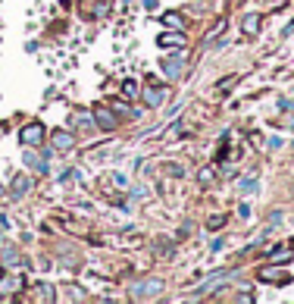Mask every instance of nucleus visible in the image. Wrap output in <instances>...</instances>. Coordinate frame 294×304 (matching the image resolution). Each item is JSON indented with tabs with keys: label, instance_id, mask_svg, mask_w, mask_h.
<instances>
[{
	"label": "nucleus",
	"instance_id": "4",
	"mask_svg": "<svg viewBox=\"0 0 294 304\" xmlns=\"http://www.w3.org/2000/svg\"><path fill=\"white\" fill-rule=\"evenodd\" d=\"M181 63H185V54H181V50H176L172 57H166V60L160 63V69H163V75H166V79H178V75H181Z\"/></svg>",
	"mask_w": 294,
	"mask_h": 304
},
{
	"label": "nucleus",
	"instance_id": "14",
	"mask_svg": "<svg viewBox=\"0 0 294 304\" xmlns=\"http://www.w3.org/2000/svg\"><path fill=\"white\" fill-rule=\"evenodd\" d=\"M226 276H232V270H219V273H213L210 279H206V282L201 285V289H197V295H206V292H210L216 282H222V279H226Z\"/></svg>",
	"mask_w": 294,
	"mask_h": 304
},
{
	"label": "nucleus",
	"instance_id": "21",
	"mask_svg": "<svg viewBox=\"0 0 294 304\" xmlns=\"http://www.w3.org/2000/svg\"><path fill=\"white\" fill-rule=\"evenodd\" d=\"M110 107H113V113H128V116H141V113H135V110L128 107V104H122V100H113V104H110Z\"/></svg>",
	"mask_w": 294,
	"mask_h": 304
},
{
	"label": "nucleus",
	"instance_id": "24",
	"mask_svg": "<svg viewBox=\"0 0 294 304\" xmlns=\"http://www.w3.org/2000/svg\"><path fill=\"white\" fill-rule=\"evenodd\" d=\"M238 213L247 219V216H250V204H241V207H238Z\"/></svg>",
	"mask_w": 294,
	"mask_h": 304
},
{
	"label": "nucleus",
	"instance_id": "11",
	"mask_svg": "<svg viewBox=\"0 0 294 304\" xmlns=\"http://www.w3.org/2000/svg\"><path fill=\"white\" fill-rule=\"evenodd\" d=\"M163 97H166V91H163V88H157V85H147V91H144L147 107H160V104H163Z\"/></svg>",
	"mask_w": 294,
	"mask_h": 304
},
{
	"label": "nucleus",
	"instance_id": "25",
	"mask_svg": "<svg viewBox=\"0 0 294 304\" xmlns=\"http://www.w3.org/2000/svg\"><path fill=\"white\" fill-rule=\"evenodd\" d=\"M291 31H294V19H291L288 25H285V31H282V38H288V35H291Z\"/></svg>",
	"mask_w": 294,
	"mask_h": 304
},
{
	"label": "nucleus",
	"instance_id": "1",
	"mask_svg": "<svg viewBox=\"0 0 294 304\" xmlns=\"http://www.w3.org/2000/svg\"><path fill=\"white\" fill-rule=\"evenodd\" d=\"M163 289H166V282L157 279V276H147V279H138L132 285V298L135 301H150V298H160Z\"/></svg>",
	"mask_w": 294,
	"mask_h": 304
},
{
	"label": "nucleus",
	"instance_id": "22",
	"mask_svg": "<svg viewBox=\"0 0 294 304\" xmlns=\"http://www.w3.org/2000/svg\"><path fill=\"white\" fill-rule=\"evenodd\" d=\"M219 226H226V213H213L206 219V229H219Z\"/></svg>",
	"mask_w": 294,
	"mask_h": 304
},
{
	"label": "nucleus",
	"instance_id": "6",
	"mask_svg": "<svg viewBox=\"0 0 294 304\" xmlns=\"http://www.w3.org/2000/svg\"><path fill=\"white\" fill-rule=\"evenodd\" d=\"M260 29H263V16L260 13H247L244 19H241V31H244L247 38H257V35H260Z\"/></svg>",
	"mask_w": 294,
	"mask_h": 304
},
{
	"label": "nucleus",
	"instance_id": "8",
	"mask_svg": "<svg viewBox=\"0 0 294 304\" xmlns=\"http://www.w3.org/2000/svg\"><path fill=\"white\" fill-rule=\"evenodd\" d=\"M50 141H54V148H57V151H72V145H75V138H72V135H69L66 129H54Z\"/></svg>",
	"mask_w": 294,
	"mask_h": 304
},
{
	"label": "nucleus",
	"instance_id": "9",
	"mask_svg": "<svg viewBox=\"0 0 294 304\" xmlns=\"http://www.w3.org/2000/svg\"><path fill=\"white\" fill-rule=\"evenodd\" d=\"M25 289V276H0V292H6V295H13V292H19Z\"/></svg>",
	"mask_w": 294,
	"mask_h": 304
},
{
	"label": "nucleus",
	"instance_id": "19",
	"mask_svg": "<svg viewBox=\"0 0 294 304\" xmlns=\"http://www.w3.org/2000/svg\"><path fill=\"white\" fill-rule=\"evenodd\" d=\"M3 260H6L10 267H16V264H19V251H16L13 244H6V248H3Z\"/></svg>",
	"mask_w": 294,
	"mask_h": 304
},
{
	"label": "nucleus",
	"instance_id": "18",
	"mask_svg": "<svg viewBox=\"0 0 294 304\" xmlns=\"http://www.w3.org/2000/svg\"><path fill=\"white\" fill-rule=\"evenodd\" d=\"M72 122L79 125V129H91V125H94V113H91V116H88V113H75Z\"/></svg>",
	"mask_w": 294,
	"mask_h": 304
},
{
	"label": "nucleus",
	"instance_id": "10",
	"mask_svg": "<svg viewBox=\"0 0 294 304\" xmlns=\"http://www.w3.org/2000/svg\"><path fill=\"white\" fill-rule=\"evenodd\" d=\"M238 191H241V195H257V191H260V182H257V173L244 176V179L238 182Z\"/></svg>",
	"mask_w": 294,
	"mask_h": 304
},
{
	"label": "nucleus",
	"instance_id": "15",
	"mask_svg": "<svg viewBox=\"0 0 294 304\" xmlns=\"http://www.w3.org/2000/svg\"><path fill=\"white\" fill-rule=\"evenodd\" d=\"M238 79H241V75H238V72H232V75H226V79H222V82H219V85H216V91H219V97H226V94H229V91H232V85H235V82H238Z\"/></svg>",
	"mask_w": 294,
	"mask_h": 304
},
{
	"label": "nucleus",
	"instance_id": "12",
	"mask_svg": "<svg viewBox=\"0 0 294 304\" xmlns=\"http://www.w3.org/2000/svg\"><path fill=\"white\" fill-rule=\"evenodd\" d=\"M29 188H31L29 176H16V179H13V198H25V195H29Z\"/></svg>",
	"mask_w": 294,
	"mask_h": 304
},
{
	"label": "nucleus",
	"instance_id": "20",
	"mask_svg": "<svg viewBox=\"0 0 294 304\" xmlns=\"http://www.w3.org/2000/svg\"><path fill=\"white\" fill-rule=\"evenodd\" d=\"M122 94H125V97H138V82H135V79H125V82H122Z\"/></svg>",
	"mask_w": 294,
	"mask_h": 304
},
{
	"label": "nucleus",
	"instance_id": "13",
	"mask_svg": "<svg viewBox=\"0 0 294 304\" xmlns=\"http://www.w3.org/2000/svg\"><path fill=\"white\" fill-rule=\"evenodd\" d=\"M181 41H185V38H181V31L176 29V31H163V35L157 38V44H160V47H172V44H176V47H178V44H181Z\"/></svg>",
	"mask_w": 294,
	"mask_h": 304
},
{
	"label": "nucleus",
	"instance_id": "2",
	"mask_svg": "<svg viewBox=\"0 0 294 304\" xmlns=\"http://www.w3.org/2000/svg\"><path fill=\"white\" fill-rule=\"evenodd\" d=\"M44 138H47L44 122H29V125H22V132H19V141H22L25 148H41V145H44Z\"/></svg>",
	"mask_w": 294,
	"mask_h": 304
},
{
	"label": "nucleus",
	"instance_id": "5",
	"mask_svg": "<svg viewBox=\"0 0 294 304\" xmlns=\"http://www.w3.org/2000/svg\"><path fill=\"white\" fill-rule=\"evenodd\" d=\"M94 125H100L103 132H113L119 125V120L113 116V107H97L94 110Z\"/></svg>",
	"mask_w": 294,
	"mask_h": 304
},
{
	"label": "nucleus",
	"instance_id": "17",
	"mask_svg": "<svg viewBox=\"0 0 294 304\" xmlns=\"http://www.w3.org/2000/svg\"><path fill=\"white\" fill-rule=\"evenodd\" d=\"M163 22L169 25V29H185V19H181V16H176V13H163Z\"/></svg>",
	"mask_w": 294,
	"mask_h": 304
},
{
	"label": "nucleus",
	"instance_id": "23",
	"mask_svg": "<svg viewBox=\"0 0 294 304\" xmlns=\"http://www.w3.org/2000/svg\"><path fill=\"white\" fill-rule=\"evenodd\" d=\"M197 179H201L204 185H210L213 182V170H201V173H197Z\"/></svg>",
	"mask_w": 294,
	"mask_h": 304
},
{
	"label": "nucleus",
	"instance_id": "7",
	"mask_svg": "<svg viewBox=\"0 0 294 304\" xmlns=\"http://www.w3.org/2000/svg\"><path fill=\"white\" fill-rule=\"evenodd\" d=\"M82 13L85 16H107L110 0H82Z\"/></svg>",
	"mask_w": 294,
	"mask_h": 304
},
{
	"label": "nucleus",
	"instance_id": "16",
	"mask_svg": "<svg viewBox=\"0 0 294 304\" xmlns=\"http://www.w3.org/2000/svg\"><path fill=\"white\" fill-rule=\"evenodd\" d=\"M54 298H57L54 285H50V282H41V285H38V301H54Z\"/></svg>",
	"mask_w": 294,
	"mask_h": 304
},
{
	"label": "nucleus",
	"instance_id": "3",
	"mask_svg": "<svg viewBox=\"0 0 294 304\" xmlns=\"http://www.w3.org/2000/svg\"><path fill=\"white\" fill-rule=\"evenodd\" d=\"M22 163L29 166V170L41 173V176H47V173H50V163H47V157L34 154V148H29V151H25V154H22Z\"/></svg>",
	"mask_w": 294,
	"mask_h": 304
}]
</instances>
